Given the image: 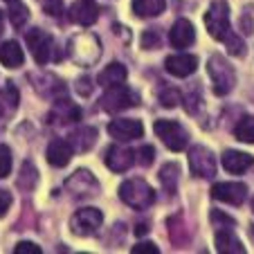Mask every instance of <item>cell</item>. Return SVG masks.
<instances>
[{
	"instance_id": "obj_13",
	"label": "cell",
	"mask_w": 254,
	"mask_h": 254,
	"mask_svg": "<svg viewBox=\"0 0 254 254\" xmlns=\"http://www.w3.org/2000/svg\"><path fill=\"white\" fill-rule=\"evenodd\" d=\"M108 133H111V137H115L117 142H133V139H139L144 135V124L139 120L120 117V120H113L111 124H108Z\"/></svg>"
},
{
	"instance_id": "obj_30",
	"label": "cell",
	"mask_w": 254,
	"mask_h": 254,
	"mask_svg": "<svg viewBox=\"0 0 254 254\" xmlns=\"http://www.w3.org/2000/svg\"><path fill=\"white\" fill-rule=\"evenodd\" d=\"M27 18H29V11H27V7L23 5V2H11L9 5V20H11V25L14 27H23L25 23H27Z\"/></svg>"
},
{
	"instance_id": "obj_18",
	"label": "cell",
	"mask_w": 254,
	"mask_h": 254,
	"mask_svg": "<svg viewBox=\"0 0 254 254\" xmlns=\"http://www.w3.org/2000/svg\"><path fill=\"white\" fill-rule=\"evenodd\" d=\"M48 162L52 164V167H65L67 162L72 160V155H74V149H72V144L67 142V139H52V142L48 144Z\"/></svg>"
},
{
	"instance_id": "obj_12",
	"label": "cell",
	"mask_w": 254,
	"mask_h": 254,
	"mask_svg": "<svg viewBox=\"0 0 254 254\" xmlns=\"http://www.w3.org/2000/svg\"><path fill=\"white\" fill-rule=\"evenodd\" d=\"M50 124H57V126H65V124H77L81 120V108L74 106L72 101H67L65 97H59L54 99V106L50 111Z\"/></svg>"
},
{
	"instance_id": "obj_40",
	"label": "cell",
	"mask_w": 254,
	"mask_h": 254,
	"mask_svg": "<svg viewBox=\"0 0 254 254\" xmlns=\"http://www.w3.org/2000/svg\"><path fill=\"white\" fill-rule=\"evenodd\" d=\"M74 88H77V92L81 97H90V92H92V81L88 77H79L77 79V83H74Z\"/></svg>"
},
{
	"instance_id": "obj_8",
	"label": "cell",
	"mask_w": 254,
	"mask_h": 254,
	"mask_svg": "<svg viewBox=\"0 0 254 254\" xmlns=\"http://www.w3.org/2000/svg\"><path fill=\"white\" fill-rule=\"evenodd\" d=\"M155 135L164 142L169 151H185L189 144V133L173 120H158L153 126Z\"/></svg>"
},
{
	"instance_id": "obj_33",
	"label": "cell",
	"mask_w": 254,
	"mask_h": 254,
	"mask_svg": "<svg viewBox=\"0 0 254 254\" xmlns=\"http://www.w3.org/2000/svg\"><path fill=\"white\" fill-rule=\"evenodd\" d=\"M155 160V149L151 146V144H144L142 149L137 151V162L142 164V167H151Z\"/></svg>"
},
{
	"instance_id": "obj_15",
	"label": "cell",
	"mask_w": 254,
	"mask_h": 254,
	"mask_svg": "<svg viewBox=\"0 0 254 254\" xmlns=\"http://www.w3.org/2000/svg\"><path fill=\"white\" fill-rule=\"evenodd\" d=\"M164 67H167L169 74L185 79V77H189V74H193V72L198 70V59L193 57V54L178 52V54H171V57H167V61H164Z\"/></svg>"
},
{
	"instance_id": "obj_42",
	"label": "cell",
	"mask_w": 254,
	"mask_h": 254,
	"mask_svg": "<svg viewBox=\"0 0 254 254\" xmlns=\"http://www.w3.org/2000/svg\"><path fill=\"white\" fill-rule=\"evenodd\" d=\"M146 232H149V225H146V223H139V225L135 227V234H137V236L146 234Z\"/></svg>"
},
{
	"instance_id": "obj_25",
	"label": "cell",
	"mask_w": 254,
	"mask_h": 254,
	"mask_svg": "<svg viewBox=\"0 0 254 254\" xmlns=\"http://www.w3.org/2000/svg\"><path fill=\"white\" fill-rule=\"evenodd\" d=\"M18 90H16L14 83H7V86L0 88V117H11L18 108Z\"/></svg>"
},
{
	"instance_id": "obj_28",
	"label": "cell",
	"mask_w": 254,
	"mask_h": 254,
	"mask_svg": "<svg viewBox=\"0 0 254 254\" xmlns=\"http://www.w3.org/2000/svg\"><path fill=\"white\" fill-rule=\"evenodd\" d=\"M36 180H39V171H36V167H34L32 162H23L20 173H18V180H16L18 189H23V191H32V189L36 187Z\"/></svg>"
},
{
	"instance_id": "obj_10",
	"label": "cell",
	"mask_w": 254,
	"mask_h": 254,
	"mask_svg": "<svg viewBox=\"0 0 254 254\" xmlns=\"http://www.w3.org/2000/svg\"><path fill=\"white\" fill-rule=\"evenodd\" d=\"M189 167H191V173L196 178H202V180H209V178L216 176V169H218V164H216V155L211 153L207 146H193L191 151H189Z\"/></svg>"
},
{
	"instance_id": "obj_6",
	"label": "cell",
	"mask_w": 254,
	"mask_h": 254,
	"mask_svg": "<svg viewBox=\"0 0 254 254\" xmlns=\"http://www.w3.org/2000/svg\"><path fill=\"white\" fill-rule=\"evenodd\" d=\"M205 25L211 39L216 41H225L232 34V25H230V5L225 0H216L211 2L209 9L205 14Z\"/></svg>"
},
{
	"instance_id": "obj_5",
	"label": "cell",
	"mask_w": 254,
	"mask_h": 254,
	"mask_svg": "<svg viewBox=\"0 0 254 254\" xmlns=\"http://www.w3.org/2000/svg\"><path fill=\"white\" fill-rule=\"evenodd\" d=\"M137 104H139V95L135 90H130L126 83L106 88V92L99 99L101 111H106V113H122V111H128V108H133V106H137Z\"/></svg>"
},
{
	"instance_id": "obj_4",
	"label": "cell",
	"mask_w": 254,
	"mask_h": 254,
	"mask_svg": "<svg viewBox=\"0 0 254 254\" xmlns=\"http://www.w3.org/2000/svg\"><path fill=\"white\" fill-rule=\"evenodd\" d=\"M25 41H27L29 52H32L34 61L39 63V65H45V63H50V61L61 57L57 50V41H54L52 34H48L45 29H39V27L29 29Z\"/></svg>"
},
{
	"instance_id": "obj_41",
	"label": "cell",
	"mask_w": 254,
	"mask_h": 254,
	"mask_svg": "<svg viewBox=\"0 0 254 254\" xmlns=\"http://www.w3.org/2000/svg\"><path fill=\"white\" fill-rule=\"evenodd\" d=\"M9 207H11V193L7 189H0V218L7 214Z\"/></svg>"
},
{
	"instance_id": "obj_19",
	"label": "cell",
	"mask_w": 254,
	"mask_h": 254,
	"mask_svg": "<svg viewBox=\"0 0 254 254\" xmlns=\"http://www.w3.org/2000/svg\"><path fill=\"white\" fill-rule=\"evenodd\" d=\"M34 88H36L43 97H50L52 101L65 95V86H63V81L61 79H57V77H52V74L34 77Z\"/></svg>"
},
{
	"instance_id": "obj_26",
	"label": "cell",
	"mask_w": 254,
	"mask_h": 254,
	"mask_svg": "<svg viewBox=\"0 0 254 254\" xmlns=\"http://www.w3.org/2000/svg\"><path fill=\"white\" fill-rule=\"evenodd\" d=\"M160 185H162V191H167L169 198L176 196L178 191V178H180V167L176 162H169L160 169Z\"/></svg>"
},
{
	"instance_id": "obj_27",
	"label": "cell",
	"mask_w": 254,
	"mask_h": 254,
	"mask_svg": "<svg viewBox=\"0 0 254 254\" xmlns=\"http://www.w3.org/2000/svg\"><path fill=\"white\" fill-rule=\"evenodd\" d=\"M130 7H133L137 18H155V16H160L164 11L167 0H133Z\"/></svg>"
},
{
	"instance_id": "obj_38",
	"label": "cell",
	"mask_w": 254,
	"mask_h": 254,
	"mask_svg": "<svg viewBox=\"0 0 254 254\" xmlns=\"http://www.w3.org/2000/svg\"><path fill=\"white\" fill-rule=\"evenodd\" d=\"M211 223H214L218 230H221V227H234V221H232L230 216L223 214V211H211Z\"/></svg>"
},
{
	"instance_id": "obj_34",
	"label": "cell",
	"mask_w": 254,
	"mask_h": 254,
	"mask_svg": "<svg viewBox=\"0 0 254 254\" xmlns=\"http://www.w3.org/2000/svg\"><path fill=\"white\" fill-rule=\"evenodd\" d=\"M142 48L146 50H158L160 48V34L155 29H146L142 36Z\"/></svg>"
},
{
	"instance_id": "obj_43",
	"label": "cell",
	"mask_w": 254,
	"mask_h": 254,
	"mask_svg": "<svg viewBox=\"0 0 254 254\" xmlns=\"http://www.w3.org/2000/svg\"><path fill=\"white\" fill-rule=\"evenodd\" d=\"M0 34H2V11H0Z\"/></svg>"
},
{
	"instance_id": "obj_7",
	"label": "cell",
	"mask_w": 254,
	"mask_h": 254,
	"mask_svg": "<svg viewBox=\"0 0 254 254\" xmlns=\"http://www.w3.org/2000/svg\"><path fill=\"white\" fill-rule=\"evenodd\" d=\"M65 191L74 200H88V198H95L99 193V180L88 169H77L65 180Z\"/></svg>"
},
{
	"instance_id": "obj_39",
	"label": "cell",
	"mask_w": 254,
	"mask_h": 254,
	"mask_svg": "<svg viewBox=\"0 0 254 254\" xmlns=\"http://www.w3.org/2000/svg\"><path fill=\"white\" fill-rule=\"evenodd\" d=\"M133 254H160V250L155 248V243H151V241H144V243H137L133 245V250H130Z\"/></svg>"
},
{
	"instance_id": "obj_14",
	"label": "cell",
	"mask_w": 254,
	"mask_h": 254,
	"mask_svg": "<svg viewBox=\"0 0 254 254\" xmlns=\"http://www.w3.org/2000/svg\"><path fill=\"white\" fill-rule=\"evenodd\" d=\"M245 196H248V187L243 183H216L211 187V198L227 205H241Z\"/></svg>"
},
{
	"instance_id": "obj_20",
	"label": "cell",
	"mask_w": 254,
	"mask_h": 254,
	"mask_svg": "<svg viewBox=\"0 0 254 254\" xmlns=\"http://www.w3.org/2000/svg\"><path fill=\"white\" fill-rule=\"evenodd\" d=\"M216 250L221 254H243L245 248L241 245V241L236 239V234L230 230V227H221L216 232Z\"/></svg>"
},
{
	"instance_id": "obj_45",
	"label": "cell",
	"mask_w": 254,
	"mask_h": 254,
	"mask_svg": "<svg viewBox=\"0 0 254 254\" xmlns=\"http://www.w3.org/2000/svg\"><path fill=\"white\" fill-rule=\"evenodd\" d=\"M5 2H9V5H11V2H18V0H5Z\"/></svg>"
},
{
	"instance_id": "obj_24",
	"label": "cell",
	"mask_w": 254,
	"mask_h": 254,
	"mask_svg": "<svg viewBox=\"0 0 254 254\" xmlns=\"http://www.w3.org/2000/svg\"><path fill=\"white\" fill-rule=\"evenodd\" d=\"M23 61H25V54L16 41H5V43L0 45V63L5 67L14 70V67L23 65Z\"/></svg>"
},
{
	"instance_id": "obj_46",
	"label": "cell",
	"mask_w": 254,
	"mask_h": 254,
	"mask_svg": "<svg viewBox=\"0 0 254 254\" xmlns=\"http://www.w3.org/2000/svg\"><path fill=\"white\" fill-rule=\"evenodd\" d=\"M252 211H254V198H252Z\"/></svg>"
},
{
	"instance_id": "obj_17",
	"label": "cell",
	"mask_w": 254,
	"mask_h": 254,
	"mask_svg": "<svg viewBox=\"0 0 254 254\" xmlns=\"http://www.w3.org/2000/svg\"><path fill=\"white\" fill-rule=\"evenodd\" d=\"M169 41H171L173 48H189V45L196 41V29H193L191 20L187 18H178L173 23L171 32H169Z\"/></svg>"
},
{
	"instance_id": "obj_29",
	"label": "cell",
	"mask_w": 254,
	"mask_h": 254,
	"mask_svg": "<svg viewBox=\"0 0 254 254\" xmlns=\"http://www.w3.org/2000/svg\"><path fill=\"white\" fill-rule=\"evenodd\" d=\"M234 135H236V139H241V142L254 144V117H243V120L236 124Z\"/></svg>"
},
{
	"instance_id": "obj_31",
	"label": "cell",
	"mask_w": 254,
	"mask_h": 254,
	"mask_svg": "<svg viewBox=\"0 0 254 254\" xmlns=\"http://www.w3.org/2000/svg\"><path fill=\"white\" fill-rule=\"evenodd\" d=\"M158 99H160V104H162L164 108H176L183 97H180V92H178L176 88H164V90L158 95Z\"/></svg>"
},
{
	"instance_id": "obj_1",
	"label": "cell",
	"mask_w": 254,
	"mask_h": 254,
	"mask_svg": "<svg viewBox=\"0 0 254 254\" xmlns=\"http://www.w3.org/2000/svg\"><path fill=\"white\" fill-rule=\"evenodd\" d=\"M67 57L81 67L95 65L101 57V41L92 32H79L67 41Z\"/></svg>"
},
{
	"instance_id": "obj_35",
	"label": "cell",
	"mask_w": 254,
	"mask_h": 254,
	"mask_svg": "<svg viewBox=\"0 0 254 254\" xmlns=\"http://www.w3.org/2000/svg\"><path fill=\"white\" fill-rule=\"evenodd\" d=\"M225 41H227V50H230V54H234V57H243L245 54V45H243V41H241L236 34L234 36L230 34Z\"/></svg>"
},
{
	"instance_id": "obj_21",
	"label": "cell",
	"mask_w": 254,
	"mask_h": 254,
	"mask_svg": "<svg viewBox=\"0 0 254 254\" xmlns=\"http://www.w3.org/2000/svg\"><path fill=\"white\" fill-rule=\"evenodd\" d=\"M254 164L252 155L243 153V151H225L223 153V167L230 173H245Z\"/></svg>"
},
{
	"instance_id": "obj_32",
	"label": "cell",
	"mask_w": 254,
	"mask_h": 254,
	"mask_svg": "<svg viewBox=\"0 0 254 254\" xmlns=\"http://www.w3.org/2000/svg\"><path fill=\"white\" fill-rule=\"evenodd\" d=\"M11 173V151L9 146L0 144V178H7Z\"/></svg>"
},
{
	"instance_id": "obj_44",
	"label": "cell",
	"mask_w": 254,
	"mask_h": 254,
	"mask_svg": "<svg viewBox=\"0 0 254 254\" xmlns=\"http://www.w3.org/2000/svg\"><path fill=\"white\" fill-rule=\"evenodd\" d=\"M250 236H252V241H254V225L250 227Z\"/></svg>"
},
{
	"instance_id": "obj_37",
	"label": "cell",
	"mask_w": 254,
	"mask_h": 254,
	"mask_svg": "<svg viewBox=\"0 0 254 254\" xmlns=\"http://www.w3.org/2000/svg\"><path fill=\"white\" fill-rule=\"evenodd\" d=\"M41 252H43V250L36 243H32V241H23V243H18L14 248V254H41Z\"/></svg>"
},
{
	"instance_id": "obj_11",
	"label": "cell",
	"mask_w": 254,
	"mask_h": 254,
	"mask_svg": "<svg viewBox=\"0 0 254 254\" xmlns=\"http://www.w3.org/2000/svg\"><path fill=\"white\" fill-rule=\"evenodd\" d=\"M135 151H130L128 146H122V144H113V146H108L104 153V162L106 167L111 169L113 173H124L128 171L130 167H133V162L137 158H135Z\"/></svg>"
},
{
	"instance_id": "obj_3",
	"label": "cell",
	"mask_w": 254,
	"mask_h": 254,
	"mask_svg": "<svg viewBox=\"0 0 254 254\" xmlns=\"http://www.w3.org/2000/svg\"><path fill=\"white\" fill-rule=\"evenodd\" d=\"M207 72H209V77H211L216 95H221V97L230 95L236 83L234 67L230 65V61L225 57H221V54H211L209 61H207Z\"/></svg>"
},
{
	"instance_id": "obj_22",
	"label": "cell",
	"mask_w": 254,
	"mask_h": 254,
	"mask_svg": "<svg viewBox=\"0 0 254 254\" xmlns=\"http://www.w3.org/2000/svg\"><path fill=\"white\" fill-rule=\"evenodd\" d=\"M126 77H128V70H126V65H122V63L115 61V63H111L108 67H104V70L99 72L97 81H99V86L111 88V86H120V83H124Z\"/></svg>"
},
{
	"instance_id": "obj_9",
	"label": "cell",
	"mask_w": 254,
	"mask_h": 254,
	"mask_svg": "<svg viewBox=\"0 0 254 254\" xmlns=\"http://www.w3.org/2000/svg\"><path fill=\"white\" fill-rule=\"evenodd\" d=\"M101 223H104V214L95 207H83L77 209L74 216L70 218V230L77 236H92L99 232Z\"/></svg>"
},
{
	"instance_id": "obj_23",
	"label": "cell",
	"mask_w": 254,
	"mask_h": 254,
	"mask_svg": "<svg viewBox=\"0 0 254 254\" xmlns=\"http://www.w3.org/2000/svg\"><path fill=\"white\" fill-rule=\"evenodd\" d=\"M67 142L72 144V149L79 151V153H86V151H90L92 146H95L97 142V130L92 128V126H81V128H77L74 133L70 135V139Z\"/></svg>"
},
{
	"instance_id": "obj_36",
	"label": "cell",
	"mask_w": 254,
	"mask_h": 254,
	"mask_svg": "<svg viewBox=\"0 0 254 254\" xmlns=\"http://www.w3.org/2000/svg\"><path fill=\"white\" fill-rule=\"evenodd\" d=\"M43 9L48 16H52V18H59L63 11V2L61 0H43Z\"/></svg>"
},
{
	"instance_id": "obj_2",
	"label": "cell",
	"mask_w": 254,
	"mask_h": 254,
	"mask_svg": "<svg viewBox=\"0 0 254 254\" xmlns=\"http://www.w3.org/2000/svg\"><path fill=\"white\" fill-rule=\"evenodd\" d=\"M120 198L124 205H128L135 211L149 209L155 202V191L151 189L149 183H144L142 178H130L120 187Z\"/></svg>"
},
{
	"instance_id": "obj_16",
	"label": "cell",
	"mask_w": 254,
	"mask_h": 254,
	"mask_svg": "<svg viewBox=\"0 0 254 254\" xmlns=\"http://www.w3.org/2000/svg\"><path fill=\"white\" fill-rule=\"evenodd\" d=\"M99 18V7L95 0H74L70 7V20L81 25V27H90Z\"/></svg>"
}]
</instances>
